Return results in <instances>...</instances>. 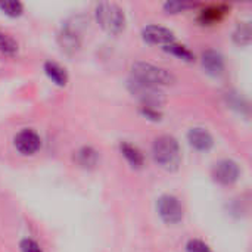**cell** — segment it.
I'll list each match as a JSON object with an SVG mask.
<instances>
[{
  "instance_id": "277c9868",
  "label": "cell",
  "mask_w": 252,
  "mask_h": 252,
  "mask_svg": "<svg viewBox=\"0 0 252 252\" xmlns=\"http://www.w3.org/2000/svg\"><path fill=\"white\" fill-rule=\"evenodd\" d=\"M128 90L143 105V108L157 109V106H161L164 103V100H165L164 93L161 92L159 87L137 81L134 78L128 80Z\"/></svg>"
},
{
  "instance_id": "ba28073f",
  "label": "cell",
  "mask_w": 252,
  "mask_h": 252,
  "mask_svg": "<svg viewBox=\"0 0 252 252\" xmlns=\"http://www.w3.org/2000/svg\"><path fill=\"white\" fill-rule=\"evenodd\" d=\"M142 37L145 41L151 44H164L168 46L174 41V34L168 28L159 27V25H148L142 31Z\"/></svg>"
},
{
  "instance_id": "3957f363",
  "label": "cell",
  "mask_w": 252,
  "mask_h": 252,
  "mask_svg": "<svg viewBox=\"0 0 252 252\" xmlns=\"http://www.w3.org/2000/svg\"><path fill=\"white\" fill-rule=\"evenodd\" d=\"M133 77L137 81L151 84V86H165V84H171L174 81L173 74H170L167 69L152 65V63H146V62H137L133 65L131 68Z\"/></svg>"
},
{
  "instance_id": "7402d4cb",
  "label": "cell",
  "mask_w": 252,
  "mask_h": 252,
  "mask_svg": "<svg viewBox=\"0 0 252 252\" xmlns=\"http://www.w3.org/2000/svg\"><path fill=\"white\" fill-rule=\"evenodd\" d=\"M19 248H21V251L22 252H43L41 251V248H40L34 241H31V239H24V241H21Z\"/></svg>"
},
{
  "instance_id": "ac0fdd59",
  "label": "cell",
  "mask_w": 252,
  "mask_h": 252,
  "mask_svg": "<svg viewBox=\"0 0 252 252\" xmlns=\"http://www.w3.org/2000/svg\"><path fill=\"white\" fill-rule=\"evenodd\" d=\"M16 49H18L16 41L10 35L0 31V52L6 53V55H12V53L16 52Z\"/></svg>"
},
{
  "instance_id": "4fadbf2b",
  "label": "cell",
  "mask_w": 252,
  "mask_h": 252,
  "mask_svg": "<svg viewBox=\"0 0 252 252\" xmlns=\"http://www.w3.org/2000/svg\"><path fill=\"white\" fill-rule=\"evenodd\" d=\"M120 149H121V154L124 155V158L131 164V167L140 168L143 165V155L136 146H133L127 142H123L120 145Z\"/></svg>"
},
{
  "instance_id": "9a60e30c",
  "label": "cell",
  "mask_w": 252,
  "mask_h": 252,
  "mask_svg": "<svg viewBox=\"0 0 252 252\" xmlns=\"http://www.w3.org/2000/svg\"><path fill=\"white\" fill-rule=\"evenodd\" d=\"M61 44L62 49L68 50V52H74L78 47V34L74 30L65 28L61 34Z\"/></svg>"
},
{
  "instance_id": "7a4b0ae2",
  "label": "cell",
  "mask_w": 252,
  "mask_h": 252,
  "mask_svg": "<svg viewBox=\"0 0 252 252\" xmlns=\"http://www.w3.org/2000/svg\"><path fill=\"white\" fill-rule=\"evenodd\" d=\"M94 15L97 24L109 34H120L126 27V15L115 3H99Z\"/></svg>"
},
{
  "instance_id": "2e32d148",
  "label": "cell",
  "mask_w": 252,
  "mask_h": 252,
  "mask_svg": "<svg viewBox=\"0 0 252 252\" xmlns=\"http://www.w3.org/2000/svg\"><path fill=\"white\" fill-rule=\"evenodd\" d=\"M164 50L168 52V53H171V55H174V56H177V58H180V59H183V61H188V62H190V61L195 59L193 53H192L188 47H185V46H182V44H174V43H171V44L165 46Z\"/></svg>"
},
{
  "instance_id": "5bb4252c",
  "label": "cell",
  "mask_w": 252,
  "mask_h": 252,
  "mask_svg": "<svg viewBox=\"0 0 252 252\" xmlns=\"http://www.w3.org/2000/svg\"><path fill=\"white\" fill-rule=\"evenodd\" d=\"M74 159H75V162H77L80 167L90 168V167H94V165L97 164V152H96L93 148L84 146V148H81L80 151H77Z\"/></svg>"
},
{
  "instance_id": "8fae6325",
  "label": "cell",
  "mask_w": 252,
  "mask_h": 252,
  "mask_svg": "<svg viewBox=\"0 0 252 252\" xmlns=\"http://www.w3.org/2000/svg\"><path fill=\"white\" fill-rule=\"evenodd\" d=\"M227 9L221 4L219 6H210V7H205L201 13H199V22L204 24V25H214L217 24L219 21H221V18L226 15Z\"/></svg>"
},
{
  "instance_id": "603a6c76",
  "label": "cell",
  "mask_w": 252,
  "mask_h": 252,
  "mask_svg": "<svg viewBox=\"0 0 252 252\" xmlns=\"http://www.w3.org/2000/svg\"><path fill=\"white\" fill-rule=\"evenodd\" d=\"M142 114H143L146 118L154 120V121H158V120L161 118V114H159L157 109H154V108H142Z\"/></svg>"
},
{
  "instance_id": "e0dca14e",
  "label": "cell",
  "mask_w": 252,
  "mask_h": 252,
  "mask_svg": "<svg viewBox=\"0 0 252 252\" xmlns=\"http://www.w3.org/2000/svg\"><path fill=\"white\" fill-rule=\"evenodd\" d=\"M251 25L248 22H244L236 28V31L233 34V38H235V41L238 44H250L251 43Z\"/></svg>"
},
{
  "instance_id": "44dd1931",
  "label": "cell",
  "mask_w": 252,
  "mask_h": 252,
  "mask_svg": "<svg viewBox=\"0 0 252 252\" xmlns=\"http://www.w3.org/2000/svg\"><path fill=\"white\" fill-rule=\"evenodd\" d=\"M189 7H193V4L192 3H180V1H168L164 4V9L168 13H179V12L189 9Z\"/></svg>"
},
{
  "instance_id": "8992f818",
  "label": "cell",
  "mask_w": 252,
  "mask_h": 252,
  "mask_svg": "<svg viewBox=\"0 0 252 252\" xmlns=\"http://www.w3.org/2000/svg\"><path fill=\"white\" fill-rule=\"evenodd\" d=\"M13 142H15V148L22 155H32V154H35L40 149V145H41L40 136L34 130H30V128L21 130L15 136Z\"/></svg>"
},
{
  "instance_id": "d6986e66",
  "label": "cell",
  "mask_w": 252,
  "mask_h": 252,
  "mask_svg": "<svg viewBox=\"0 0 252 252\" xmlns=\"http://www.w3.org/2000/svg\"><path fill=\"white\" fill-rule=\"evenodd\" d=\"M0 9L9 16H19L24 10V6L19 1H0Z\"/></svg>"
},
{
  "instance_id": "9c48e42d",
  "label": "cell",
  "mask_w": 252,
  "mask_h": 252,
  "mask_svg": "<svg viewBox=\"0 0 252 252\" xmlns=\"http://www.w3.org/2000/svg\"><path fill=\"white\" fill-rule=\"evenodd\" d=\"M201 62H202L204 69L210 75L217 77V75H221L224 71V59L216 50H205L201 56Z\"/></svg>"
},
{
  "instance_id": "6da1fadb",
  "label": "cell",
  "mask_w": 252,
  "mask_h": 252,
  "mask_svg": "<svg viewBox=\"0 0 252 252\" xmlns=\"http://www.w3.org/2000/svg\"><path fill=\"white\" fill-rule=\"evenodd\" d=\"M152 155L155 162L168 171L177 170L182 162L179 142L171 136H161L155 139L152 146Z\"/></svg>"
},
{
  "instance_id": "7c38bea8",
  "label": "cell",
  "mask_w": 252,
  "mask_h": 252,
  "mask_svg": "<svg viewBox=\"0 0 252 252\" xmlns=\"http://www.w3.org/2000/svg\"><path fill=\"white\" fill-rule=\"evenodd\" d=\"M44 72L58 86H65L66 81H68L66 71L61 65H58L56 62H46L44 63Z\"/></svg>"
},
{
  "instance_id": "52a82bcc",
  "label": "cell",
  "mask_w": 252,
  "mask_h": 252,
  "mask_svg": "<svg viewBox=\"0 0 252 252\" xmlns=\"http://www.w3.org/2000/svg\"><path fill=\"white\" fill-rule=\"evenodd\" d=\"M213 177L221 185H232L239 177V167L235 161L230 159L219 161L213 168Z\"/></svg>"
},
{
  "instance_id": "ffe728a7",
  "label": "cell",
  "mask_w": 252,
  "mask_h": 252,
  "mask_svg": "<svg viewBox=\"0 0 252 252\" xmlns=\"http://www.w3.org/2000/svg\"><path fill=\"white\" fill-rule=\"evenodd\" d=\"M186 252H213V251H211V248H210L205 242H202V241H199V239H192V241H189V242H188V245H186Z\"/></svg>"
},
{
  "instance_id": "5b68a950",
  "label": "cell",
  "mask_w": 252,
  "mask_h": 252,
  "mask_svg": "<svg viewBox=\"0 0 252 252\" xmlns=\"http://www.w3.org/2000/svg\"><path fill=\"white\" fill-rule=\"evenodd\" d=\"M158 214L167 224H177L183 220V207L173 195H164L158 199Z\"/></svg>"
},
{
  "instance_id": "30bf717a",
  "label": "cell",
  "mask_w": 252,
  "mask_h": 252,
  "mask_svg": "<svg viewBox=\"0 0 252 252\" xmlns=\"http://www.w3.org/2000/svg\"><path fill=\"white\" fill-rule=\"evenodd\" d=\"M188 140H189L192 148H195L196 151H202V152L210 151L213 148V145H214V140H213L211 134L205 128H201V127L192 128L188 133Z\"/></svg>"
}]
</instances>
